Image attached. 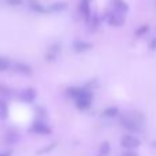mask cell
Returning <instances> with one entry per match:
<instances>
[{
  "mask_svg": "<svg viewBox=\"0 0 156 156\" xmlns=\"http://www.w3.org/2000/svg\"><path fill=\"white\" fill-rule=\"evenodd\" d=\"M30 132L34 133V134H40V136H48V134H51V127L43 121H36L30 126Z\"/></svg>",
  "mask_w": 156,
  "mask_h": 156,
  "instance_id": "1",
  "label": "cell"
},
{
  "mask_svg": "<svg viewBox=\"0 0 156 156\" xmlns=\"http://www.w3.org/2000/svg\"><path fill=\"white\" fill-rule=\"evenodd\" d=\"M104 19L108 25H111V26H121V25L125 23L123 15H121V14H118V12H114V11H111V10L105 14Z\"/></svg>",
  "mask_w": 156,
  "mask_h": 156,
  "instance_id": "2",
  "label": "cell"
},
{
  "mask_svg": "<svg viewBox=\"0 0 156 156\" xmlns=\"http://www.w3.org/2000/svg\"><path fill=\"white\" fill-rule=\"evenodd\" d=\"M121 145L123 147V148H126V149L130 151V149H134V148H137V147H140V140H138L137 137H134V136H132V134H126V136L122 137Z\"/></svg>",
  "mask_w": 156,
  "mask_h": 156,
  "instance_id": "3",
  "label": "cell"
},
{
  "mask_svg": "<svg viewBox=\"0 0 156 156\" xmlns=\"http://www.w3.org/2000/svg\"><path fill=\"white\" fill-rule=\"evenodd\" d=\"M110 5H111V11L118 12L121 15H123V14H126L129 11V5H127V3L125 0H111Z\"/></svg>",
  "mask_w": 156,
  "mask_h": 156,
  "instance_id": "4",
  "label": "cell"
},
{
  "mask_svg": "<svg viewBox=\"0 0 156 156\" xmlns=\"http://www.w3.org/2000/svg\"><path fill=\"white\" fill-rule=\"evenodd\" d=\"M19 99L23 103H32L36 99V90L33 88H25L19 92Z\"/></svg>",
  "mask_w": 156,
  "mask_h": 156,
  "instance_id": "5",
  "label": "cell"
},
{
  "mask_svg": "<svg viewBox=\"0 0 156 156\" xmlns=\"http://www.w3.org/2000/svg\"><path fill=\"white\" fill-rule=\"evenodd\" d=\"M27 4H29L30 10L34 11V12L43 14V12H48V8H45L43 4H41L38 0H27Z\"/></svg>",
  "mask_w": 156,
  "mask_h": 156,
  "instance_id": "6",
  "label": "cell"
},
{
  "mask_svg": "<svg viewBox=\"0 0 156 156\" xmlns=\"http://www.w3.org/2000/svg\"><path fill=\"white\" fill-rule=\"evenodd\" d=\"M14 70L19 74H23V76H30L32 74V67L29 65H26V63H21V62L14 65Z\"/></svg>",
  "mask_w": 156,
  "mask_h": 156,
  "instance_id": "7",
  "label": "cell"
},
{
  "mask_svg": "<svg viewBox=\"0 0 156 156\" xmlns=\"http://www.w3.org/2000/svg\"><path fill=\"white\" fill-rule=\"evenodd\" d=\"M59 52H60V44H54V45L48 49V52H47V55H45L47 60H48V62L55 60L56 59V56L59 55Z\"/></svg>",
  "mask_w": 156,
  "mask_h": 156,
  "instance_id": "8",
  "label": "cell"
},
{
  "mask_svg": "<svg viewBox=\"0 0 156 156\" xmlns=\"http://www.w3.org/2000/svg\"><path fill=\"white\" fill-rule=\"evenodd\" d=\"M67 7H69L67 2H56V3L49 5L48 11L49 12H62V11H65Z\"/></svg>",
  "mask_w": 156,
  "mask_h": 156,
  "instance_id": "9",
  "label": "cell"
},
{
  "mask_svg": "<svg viewBox=\"0 0 156 156\" xmlns=\"http://www.w3.org/2000/svg\"><path fill=\"white\" fill-rule=\"evenodd\" d=\"M80 12L82 14L85 18H88V16L90 15V0H81Z\"/></svg>",
  "mask_w": 156,
  "mask_h": 156,
  "instance_id": "10",
  "label": "cell"
},
{
  "mask_svg": "<svg viewBox=\"0 0 156 156\" xmlns=\"http://www.w3.org/2000/svg\"><path fill=\"white\" fill-rule=\"evenodd\" d=\"M74 49H76L77 52H86L88 49L92 48V44L86 43V41H81V40H77L76 43H74Z\"/></svg>",
  "mask_w": 156,
  "mask_h": 156,
  "instance_id": "11",
  "label": "cell"
},
{
  "mask_svg": "<svg viewBox=\"0 0 156 156\" xmlns=\"http://www.w3.org/2000/svg\"><path fill=\"white\" fill-rule=\"evenodd\" d=\"M110 151H111L110 144H108L107 141H104V143H101L99 147V156H108L110 155Z\"/></svg>",
  "mask_w": 156,
  "mask_h": 156,
  "instance_id": "12",
  "label": "cell"
},
{
  "mask_svg": "<svg viewBox=\"0 0 156 156\" xmlns=\"http://www.w3.org/2000/svg\"><path fill=\"white\" fill-rule=\"evenodd\" d=\"M8 116V105L4 100L0 99V119H7Z\"/></svg>",
  "mask_w": 156,
  "mask_h": 156,
  "instance_id": "13",
  "label": "cell"
},
{
  "mask_svg": "<svg viewBox=\"0 0 156 156\" xmlns=\"http://www.w3.org/2000/svg\"><path fill=\"white\" fill-rule=\"evenodd\" d=\"M118 115V108L116 107H108L103 111V116L104 118H114Z\"/></svg>",
  "mask_w": 156,
  "mask_h": 156,
  "instance_id": "14",
  "label": "cell"
},
{
  "mask_svg": "<svg viewBox=\"0 0 156 156\" xmlns=\"http://www.w3.org/2000/svg\"><path fill=\"white\" fill-rule=\"evenodd\" d=\"M4 140L7 144H15L16 141H18V134H16L15 132H8L7 134H5Z\"/></svg>",
  "mask_w": 156,
  "mask_h": 156,
  "instance_id": "15",
  "label": "cell"
},
{
  "mask_svg": "<svg viewBox=\"0 0 156 156\" xmlns=\"http://www.w3.org/2000/svg\"><path fill=\"white\" fill-rule=\"evenodd\" d=\"M10 67V60H7L5 58L0 56V71H4Z\"/></svg>",
  "mask_w": 156,
  "mask_h": 156,
  "instance_id": "16",
  "label": "cell"
},
{
  "mask_svg": "<svg viewBox=\"0 0 156 156\" xmlns=\"http://www.w3.org/2000/svg\"><path fill=\"white\" fill-rule=\"evenodd\" d=\"M10 5H21L22 4V0H5Z\"/></svg>",
  "mask_w": 156,
  "mask_h": 156,
  "instance_id": "17",
  "label": "cell"
},
{
  "mask_svg": "<svg viewBox=\"0 0 156 156\" xmlns=\"http://www.w3.org/2000/svg\"><path fill=\"white\" fill-rule=\"evenodd\" d=\"M121 156H138V155L136 154V152H133V151H125Z\"/></svg>",
  "mask_w": 156,
  "mask_h": 156,
  "instance_id": "18",
  "label": "cell"
}]
</instances>
